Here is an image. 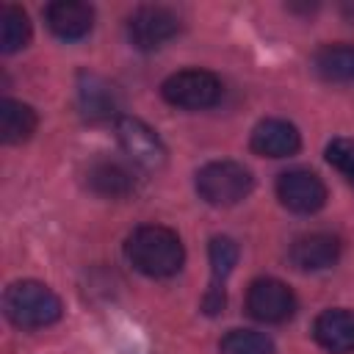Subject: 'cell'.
<instances>
[{"label":"cell","instance_id":"17","mask_svg":"<svg viewBox=\"0 0 354 354\" xmlns=\"http://www.w3.org/2000/svg\"><path fill=\"white\" fill-rule=\"evenodd\" d=\"M86 177H88L91 191H97L100 196H111V199L127 196L133 191V185H136L133 174L122 163H116V160H97V163H91Z\"/></svg>","mask_w":354,"mask_h":354},{"label":"cell","instance_id":"3","mask_svg":"<svg viewBox=\"0 0 354 354\" xmlns=\"http://www.w3.org/2000/svg\"><path fill=\"white\" fill-rule=\"evenodd\" d=\"M252 171L235 160H213L196 171V194L213 207L238 205L252 194Z\"/></svg>","mask_w":354,"mask_h":354},{"label":"cell","instance_id":"14","mask_svg":"<svg viewBox=\"0 0 354 354\" xmlns=\"http://www.w3.org/2000/svg\"><path fill=\"white\" fill-rule=\"evenodd\" d=\"M313 337L321 348L332 354L354 351V313L343 307L324 310L313 324Z\"/></svg>","mask_w":354,"mask_h":354},{"label":"cell","instance_id":"2","mask_svg":"<svg viewBox=\"0 0 354 354\" xmlns=\"http://www.w3.org/2000/svg\"><path fill=\"white\" fill-rule=\"evenodd\" d=\"M3 310L6 318L19 329H44L61 318V299L44 282L19 279L6 288Z\"/></svg>","mask_w":354,"mask_h":354},{"label":"cell","instance_id":"6","mask_svg":"<svg viewBox=\"0 0 354 354\" xmlns=\"http://www.w3.org/2000/svg\"><path fill=\"white\" fill-rule=\"evenodd\" d=\"M246 310L252 318H257L263 324H285L296 313V296L282 279L263 277L249 285Z\"/></svg>","mask_w":354,"mask_h":354},{"label":"cell","instance_id":"11","mask_svg":"<svg viewBox=\"0 0 354 354\" xmlns=\"http://www.w3.org/2000/svg\"><path fill=\"white\" fill-rule=\"evenodd\" d=\"M340 257V241L329 232H307L290 243V263L299 271H324Z\"/></svg>","mask_w":354,"mask_h":354},{"label":"cell","instance_id":"4","mask_svg":"<svg viewBox=\"0 0 354 354\" xmlns=\"http://www.w3.org/2000/svg\"><path fill=\"white\" fill-rule=\"evenodd\" d=\"M160 94L169 105L183 111H202L218 102L221 80L207 69H183L163 80Z\"/></svg>","mask_w":354,"mask_h":354},{"label":"cell","instance_id":"12","mask_svg":"<svg viewBox=\"0 0 354 354\" xmlns=\"http://www.w3.org/2000/svg\"><path fill=\"white\" fill-rule=\"evenodd\" d=\"M44 19H47V28L58 39L75 41L91 30L94 8L88 3H80V0H58V3H50L44 8Z\"/></svg>","mask_w":354,"mask_h":354},{"label":"cell","instance_id":"20","mask_svg":"<svg viewBox=\"0 0 354 354\" xmlns=\"http://www.w3.org/2000/svg\"><path fill=\"white\" fill-rule=\"evenodd\" d=\"M326 160L348 183H354V138H332L326 144Z\"/></svg>","mask_w":354,"mask_h":354},{"label":"cell","instance_id":"9","mask_svg":"<svg viewBox=\"0 0 354 354\" xmlns=\"http://www.w3.org/2000/svg\"><path fill=\"white\" fill-rule=\"evenodd\" d=\"M77 105L80 113L91 122H105V119H119V91L111 80L94 72H80L77 77Z\"/></svg>","mask_w":354,"mask_h":354},{"label":"cell","instance_id":"8","mask_svg":"<svg viewBox=\"0 0 354 354\" xmlns=\"http://www.w3.org/2000/svg\"><path fill=\"white\" fill-rule=\"evenodd\" d=\"M277 196L279 202L293 213H315L326 202V185L324 180L310 169H290L282 171L277 180Z\"/></svg>","mask_w":354,"mask_h":354},{"label":"cell","instance_id":"19","mask_svg":"<svg viewBox=\"0 0 354 354\" xmlns=\"http://www.w3.org/2000/svg\"><path fill=\"white\" fill-rule=\"evenodd\" d=\"M221 354H274V343L254 329H232L218 343Z\"/></svg>","mask_w":354,"mask_h":354},{"label":"cell","instance_id":"7","mask_svg":"<svg viewBox=\"0 0 354 354\" xmlns=\"http://www.w3.org/2000/svg\"><path fill=\"white\" fill-rule=\"evenodd\" d=\"M180 30V19L174 11L163 6H141L127 19V39L138 50H158L171 41Z\"/></svg>","mask_w":354,"mask_h":354},{"label":"cell","instance_id":"16","mask_svg":"<svg viewBox=\"0 0 354 354\" xmlns=\"http://www.w3.org/2000/svg\"><path fill=\"white\" fill-rule=\"evenodd\" d=\"M39 119L36 111L19 100H3L0 102V138L6 144H22L33 136Z\"/></svg>","mask_w":354,"mask_h":354},{"label":"cell","instance_id":"5","mask_svg":"<svg viewBox=\"0 0 354 354\" xmlns=\"http://www.w3.org/2000/svg\"><path fill=\"white\" fill-rule=\"evenodd\" d=\"M113 127H116L119 147L124 149V155L136 166H141L147 171H155L166 163V147H163L160 136L147 122H141L136 116H119Z\"/></svg>","mask_w":354,"mask_h":354},{"label":"cell","instance_id":"1","mask_svg":"<svg viewBox=\"0 0 354 354\" xmlns=\"http://www.w3.org/2000/svg\"><path fill=\"white\" fill-rule=\"evenodd\" d=\"M124 254L136 271L155 279L177 274L185 263L180 235L163 224H141L138 230H133L124 243Z\"/></svg>","mask_w":354,"mask_h":354},{"label":"cell","instance_id":"13","mask_svg":"<svg viewBox=\"0 0 354 354\" xmlns=\"http://www.w3.org/2000/svg\"><path fill=\"white\" fill-rule=\"evenodd\" d=\"M207 252H210V274H213V279H210V288L205 293V304L202 307H205L207 315H216L224 307V279L230 277V271L238 263V246H235L232 238L216 235L210 241Z\"/></svg>","mask_w":354,"mask_h":354},{"label":"cell","instance_id":"21","mask_svg":"<svg viewBox=\"0 0 354 354\" xmlns=\"http://www.w3.org/2000/svg\"><path fill=\"white\" fill-rule=\"evenodd\" d=\"M343 14H346L348 19H354V6H343Z\"/></svg>","mask_w":354,"mask_h":354},{"label":"cell","instance_id":"15","mask_svg":"<svg viewBox=\"0 0 354 354\" xmlns=\"http://www.w3.org/2000/svg\"><path fill=\"white\" fill-rule=\"evenodd\" d=\"M313 69L329 83H351L354 80V44H324L315 58Z\"/></svg>","mask_w":354,"mask_h":354},{"label":"cell","instance_id":"18","mask_svg":"<svg viewBox=\"0 0 354 354\" xmlns=\"http://www.w3.org/2000/svg\"><path fill=\"white\" fill-rule=\"evenodd\" d=\"M30 41V22L28 14L19 6H3L0 8V50L17 53Z\"/></svg>","mask_w":354,"mask_h":354},{"label":"cell","instance_id":"10","mask_svg":"<svg viewBox=\"0 0 354 354\" xmlns=\"http://www.w3.org/2000/svg\"><path fill=\"white\" fill-rule=\"evenodd\" d=\"M252 152L263 158H288L296 155L301 147L299 130L285 119H263L252 130Z\"/></svg>","mask_w":354,"mask_h":354}]
</instances>
